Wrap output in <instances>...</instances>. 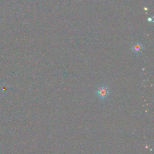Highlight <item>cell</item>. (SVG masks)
Listing matches in <instances>:
<instances>
[{"label":"cell","instance_id":"1","mask_svg":"<svg viewBox=\"0 0 154 154\" xmlns=\"http://www.w3.org/2000/svg\"><path fill=\"white\" fill-rule=\"evenodd\" d=\"M96 94L100 100H105L109 94V90L106 85H102L97 88Z\"/></svg>","mask_w":154,"mask_h":154},{"label":"cell","instance_id":"2","mask_svg":"<svg viewBox=\"0 0 154 154\" xmlns=\"http://www.w3.org/2000/svg\"><path fill=\"white\" fill-rule=\"evenodd\" d=\"M132 51L135 54H140L141 53L144 49L143 45L139 42H136L133 45V46L131 48Z\"/></svg>","mask_w":154,"mask_h":154}]
</instances>
